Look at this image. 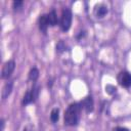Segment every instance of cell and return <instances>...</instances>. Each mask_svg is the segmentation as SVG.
Masks as SVG:
<instances>
[{
  "label": "cell",
  "mask_w": 131,
  "mask_h": 131,
  "mask_svg": "<svg viewBox=\"0 0 131 131\" xmlns=\"http://www.w3.org/2000/svg\"><path fill=\"white\" fill-rule=\"evenodd\" d=\"M14 68H15V62L13 59L11 60H8L4 63L3 68H2V72H1V78L2 79H7L11 76L12 72L14 71Z\"/></svg>",
  "instance_id": "277c9868"
},
{
  "label": "cell",
  "mask_w": 131,
  "mask_h": 131,
  "mask_svg": "<svg viewBox=\"0 0 131 131\" xmlns=\"http://www.w3.org/2000/svg\"><path fill=\"white\" fill-rule=\"evenodd\" d=\"M48 27H49V23H48L47 14L40 15V17H39V29H40V31H42L43 33H46Z\"/></svg>",
  "instance_id": "ba28073f"
},
{
  "label": "cell",
  "mask_w": 131,
  "mask_h": 131,
  "mask_svg": "<svg viewBox=\"0 0 131 131\" xmlns=\"http://www.w3.org/2000/svg\"><path fill=\"white\" fill-rule=\"evenodd\" d=\"M84 36H85V32H84V31H83V32H80V34H79V35L77 36V39L79 40V39H81V38H83Z\"/></svg>",
  "instance_id": "e0dca14e"
},
{
  "label": "cell",
  "mask_w": 131,
  "mask_h": 131,
  "mask_svg": "<svg viewBox=\"0 0 131 131\" xmlns=\"http://www.w3.org/2000/svg\"><path fill=\"white\" fill-rule=\"evenodd\" d=\"M81 105L78 102L71 103L64 112V124L68 126H76L80 120Z\"/></svg>",
  "instance_id": "6da1fadb"
},
{
  "label": "cell",
  "mask_w": 131,
  "mask_h": 131,
  "mask_svg": "<svg viewBox=\"0 0 131 131\" xmlns=\"http://www.w3.org/2000/svg\"><path fill=\"white\" fill-rule=\"evenodd\" d=\"M113 131H129V130L126 129V128H123V127H117V128H115Z\"/></svg>",
  "instance_id": "2e32d148"
},
{
  "label": "cell",
  "mask_w": 131,
  "mask_h": 131,
  "mask_svg": "<svg viewBox=\"0 0 131 131\" xmlns=\"http://www.w3.org/2000/svg\"><path fill=\"white\" fill-rule=\"evenodd\" d=\"M105 91H106L108 94H114V93H116L117 88H116L115 86H112V85H106V86H105Z\"/></svg>",
  "instance_id": "9a60e30c"
},
{
  "label": "cell",
  "mask_w": 131,
  "mask_h": 131,
  "mask_svg": "<svg viewBox=\"0 0 131 131\" xmlns=\"http://www.w3.org/2000/svg\"><path fill=\"white\" fill-rule=\"evenodd\" d=\"M66 50V44L63 41H59L57 44H56V51L57 52H63Z\"/></svg>",
  "instance_id": "4fadbf2b"
},
{
  "label": "cell",
  "mask_w": 131,
  "mask_h": 131,
  "mask_svg": "<svg viewBox=\"0 0 131 131\" xmlns=\"http://www.w3.org/2000/svg\"><path fill=\"white\" fill-rule=\"evenodd\" d=\"M38 94H39V87L35 84L32 89H30L29 91L26 92L24 98H23V101H21V104L23 105H27V104H30L31 102H34L37 97H38Z\"/></svg>",
  "instance_id": "3957f363"
},
{
  "label": "cell",
  "mask_w": 131,
  "mask_h": 131,
  "mask_svg": "<svg viewBox=\"0 0 131 131\" xmlns=\"http://www.w3.org/2000/svg\"><path fill=\"white\" fill-rule=\"evenodd\" d=\"M60 28L63 32H67L72 24V12L69 8H64L61 12V16H60Z\"/></svg>",
  "instance_id": "7a4b0ae2"
},
{
  "label": "cell",
  "mask_w": 131,
  "mask_h": 131,
  "mask_svg": "<svg viewBox=\"0 0 131 131\" xmlns=\"http://www.w3.org/2000/svg\"><path fill=\"white\" fill-rule=\"evenodd\" d=\"M47 18H48V23L50 27H54L57 24V16H56V12L55 10H51L48 14H47Z\"/></svg>",
  "instance_id": "30bf717a"
},
{
  "label": "cell",
  "mask_w": 131,
  "mask_h": 131,
  "mask_svg": "<svg viewBox=\"0 0 131 131\" xmlns=\"http://www.w3.org/2000/svg\"><path fill=\"white\" fill-rule=\"evenodd\" d=\"M38 77H39V71H38V69H37V68L31 69V71H30V73H29V79H30L31 81L35 82V81L38 79Z\"/></svg>",
  "instance_id": "8fae6325"
},
{
  "label": "cell",
  "mask_w": 131,
  "mask_h": 131,
  "mask_svg": "<svg viewBox=\"0 0 131 131\" xmlns=\"http://www.w3.org/2000/svg\"><path fill=\"white\" fill-rule=\"evenodd\" d=\"M50 119L53 123L57 122L58 119H59V110L58 108H53L51 111V114H50Z\"/></svg>",
  "instance_id": "7c38bea8"
},
{
  "label": "cell",
  "mask_w": 131,
  "mask_h": 131,
  "mask_svg": "<svg viewBox=\"0 0 131 131\" xmlns=\"http://www.w3.org/2000/svg\"><path fill=\"white\" fill-rule=\"evenodd\" d=\"M12 86H13V82L12 81H10V82H7L5 85H4V87H3V89H2V99H5V98H7L8 97V95L10 94V92H11V90H12Z\"/></svg>",
  "instance_id": "9c48e42d"
},
{
  "label": "cell",
  "mask_w": 131,
  "mask_h": 131,
  "mask_svg": "<svg viewBox=\"0 0 131 131\" xmlns=\"http://www.w3.org/2000/svg\"><path fill=\"white\" fill-rule=\"evenodd\" d=\"M107 11H108L107 6L103 3H99L94 7V14L96 15V17H99V18L103 17L107 13Z\"/></svg>",
  "instance_id": "52a82bcc"
},
{
  "label": "cell",
  "mask_w": 131,
  "mask_h": 131,
  "mask_svg": "<svg viewBox=\"0 0 131 131\" xmlns=\"http://www.w3.org/2000/svg\"><path fill=\"white\" fill-rule=\"evenodd\" d=\"M118 82L122 87L128 88L131 86V74L129 72H121L118 75Z\"/></svg>",
  "instance_id": "5b68a950"
},
{
  "label": "cell",
  "mask_w": 131,
  "mask_h": 131,
  "mask_svg": "<svg viewBox=\"0 0 131 131\" xmlns=\"http://www.w3.org/2000/svg\"><path fill=\"white\" fill-rule=\"evenodd\" d=\"M24 131H28V130H27V129H25V130H24Z\"/></svg>",
  "instance_id": "ac0fdd59"
},
{
  "label": "cell",
  "mask_w": 131,
  "mask_h": 131,
  "mask_svg": "<svg viewBox=\"0 0 131 131\" xmlns=\"http://www.w3.org/2000/svg\"><path fill=\"white\" fill-rule=\"evenodd\" d=\"M79 103H80L81 107L84 108L87 113H90V112L93 111V105H94V103H93V99H92L91 96H87V97H85V98L82 99L81 102H79Z\"/></svg>",
  "instance_id": "8992f818"
},
{
  "label": "cell",
  "mask_w": 131,
  "mask_h": 131,
  "mask_svg": "<svg viewBox=\"0 0 131 131\" xmlns=\"http://www.w3.org/2000/svg\"><path fill=\"white\" fill-rule=\"evenodd\" d=\"M21 5H23V1L21 0H16V1L12 2V7H13L14 10H18L19 8H21Z\"/></svg>",
  "instance_id": "5bb4252c"
}]
</instances>
